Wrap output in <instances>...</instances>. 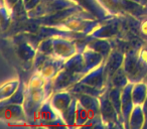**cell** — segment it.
<instances>
[{
	"label": "cell",
	"mask_w": 147,
	"mask_h": 129,
	"mask_svg": "<svg viewBox=\"0 0 147 129\" xmlns=\"http://www.w3.org/2000/svg\"><path fill=\"white\" fill-rule=\"evenodd\" d=\"M130 1H133L135 3H138V4L142 5V6H146L147 4V0H130Z\"/></svg>",
	"instance_id": "37"
},
{
	"label": "cell",
	"mask_w": 147,
	"mask_h": 129,
	"mask_svg": "<svg viewBox=\"0 0 147 129\" xmlns=\"http://www.w3.org/2000/svg\"><path fill=\"white\" fill-rule=\"evenodd\" d=\"M74 6H77V4L71 0H41L33 10L26 13L30 18H41Z\"/></svg>",
	"instance_id": "5"
},
{
	"label": "cell",
	"mask_w": 147,
	"mask_h": 129,
	"mask_svg": "<svg viewBox=\"0 0 147 129\" xmlns=\"http://www.w3.org/2000/svg\"><path fill=\"white\" fill-rule=\"evenodd\" d=\"M129 82H130V80H129L128 76H127V74L125 73L124 69H123V67H122V68L119 69L114 74V76L112 77L111 82H110V86L115 87V88H119L122 90Z\"/></svg>",
	"instance_id": "28"
},
{
	"label": "cell",
	"mask_w": 147,
	"mask_h": 129,
	"mask_svg": "<svg viewBox=\"0 0 147 129\" xmlns=\"http://www.w3.org/2000/svg\"><path fill=\"white\" fill-rule=\"evenodd\" d=\"M59 117L61 116L57 114V111L51 106V102H49V99H47V100H45L42 103L40 108L38 109V111L35 114L34 119H33L31 124L41 125V126H49V124L51 121L55 120Z\"/></svg>",
	"instance_id": "16"
},
{
	"label": "cell",
	"mask_w": 147,
	"mask_h": 129,
	"mask_svg": "<svg viewBox=\"0 0 147 129\" xmlns=\"http://www.w3.org/2000/svg\"><path fill=\"white\" fill-rule=\"evenodd\" d=\"M124 57L125 55L121 51H119V49H113L112 53H110V55L104 61L105 74H106V78H107L106 86H110V82L112 77L114 76V74L119 69L123 67Z\"/></svg>",
	"instance_id": "15"
},
{
	"label": "cell",
	"mask_w": 147,
	"mask_h": 129,
	"mask_svg": "<svg viewBox=\"0 0 147 129\" xmlns=\"http://www.w3.org/2000/svg\"><path fill=\"white\" fill-rule=\"evenodd\" d=\"M75 2L77 5L82 7L84 10L92 14L95 18L100 21H105L112 18L113 15H111L102 5L99 3L98 0H71Z\"/></svg>",
	"instance_id": "14"
},
{
	"label": "cell",
	"mask_w": 147,
	"mask_h": 129,
	"mask_svg": "<svg viewBox=\"0 0 147 129\" xmlns=\"http://www.w3.org/2000/svg\"><path fill=\"white\" fill-rule=\"evenodd\" d=\"M147 98V83L145 81L134 83L132 89V99L135 106H142Z\"/></svg>",
	"instance_id": "22"
},
{
	"label": "cell",
	"mask_w": 147,
	"mask_h": 129,
	"mask_svg": "<svg viewBox=\"0 0 147 129\" xmlns=\"http://www.w3.org/2000/svg\"><path fill=\"white\" fill-rule=\"evenodd\" d=\"M20 83L21 82L18 79H13V80H9L3 83L0 88V102L10 98L16 92Z\"/></svg>",
	"instance_id": "25"
},
{
	"label": "cell",
	"mask_w": 147,
	"mask_h": 129,
	"mask_svg": "<svg viewBox=\"0 0 147 129\" xmlns=\"http://www.w3.org/2000/svg\"><path fill=\"white\" fill-rule=\"evenodd\" d=\"M82 75L75 74L67 69L63 68L59 74L51 80V88L53 94L61 91H69L75 84L79 82L82 78Z\"/></svg>",
	"instance_id": "9"
},
{
	"label": "cell",
	"mask_w": 147,
	"mask_h": 129,
	"mask_svg": "<svg viewBox=\"0 0 147 129\" xmlns=\"http://www.w3.org/2000/svg\"><path fill=\"white\" fill-rule=\"evenodd\" d=\"M145 8H146V10H147V4H146V6H145Z\"/></svg>",
	"instance_id": "39"
},
{
	"label": "cell",
	"mask_w": 147,
	"mask_h": 129,
	"mask_svg": "<svg viewBox=\"0 0 147 129\" xmlns=\"http://www.w3.org/2000/svg\"><path fill=\"white\" fill-rule=\"evenodd\" d=\"M53 57L67 61L78 53V47L73 39L67 38L63 36H53Z\"/></svg>",
	"instance_id": "10"
},
{
	"label": "cell",
	"mask_w": 147,
	"mask_h": 129,
	"mask_svg": "<svg viewBox=\"0 0 147 129\" xmlns=\"http://www.w3.org/2000/svg\"><path fill=\"white\" fill-rule=\"evenodd\" d=\"M110 88V86H106L103 93L99 96L101 116H102L103 123H104L105 127H109V128H112V127L113 128L114 127L124 128V126L120 121V117H119L118 113L113 107L110 98H109V89Z\"/></svg>",
	"instance_id": "6"
},
{
	"label": "cell",
	"mask_w": 147,
	"mask_h": 129,
	"mask_svg": "<svg viewBox=\"0 0 147 129\" xmlns=\"http://www.w3.org/2000/svg\"><path fill=\"white\" fill-rule=\"evenodd\" d=\"M145 124V115L142 106H135L129 118L128 129H142Z\"/></svg>",
	"instance_id": "24"
},
{
	"label": "cell",
	"mask_w": 147,
	"mask_h": 129,
	"mask_svg": "<svg viewBox=\"0 0 147 129\" xmlns=\"http://www.w3.org/2000/svg\"><path fill=\"white\" fill-rule=\"evenodd\" d=\"M22 2V0H3V4L9 9V10H12L15 6L17 5L18 2Z\"/></svg>",
	"instance_id": "34"
},
{
	"label": "cell",
	"mask_w": 147,
	"mask_h": 129,
	"mask_svg": "<svg viewBox=\"0 0 147 129\" xmlns=\"http://www.w3.org/2000/svg\"><path fill=\"white\" fill-rule=\"evenodd\" d=\"M77 107H78V98L74 95V99L71 105L63 114V119L65 125L69 127L76 126V116H77Z\"/></svg>",
	"instance_id": "26"
},
{
	"label": "cell",
	"mask_w": 147,
	"mask_h": 129,
	"mask_svg": "<svg viewBox=\"0 0 147 129\" xmlns=\"http://www.w3.org/2000/svg\"><path fill=\"white\" fill-rule=\"evenodd\" d=\"M89 119V114L87 109L78 101V107H77V116H76V126L84 127Z\"/></svg>",
	"instance_id": "31"
},
{
	"label": "cell",
	"mask_w": 147,
	"mask_h": 129,
	"mask_svg": "<svg viewBox=\"0 0 147 129\" xmlns=\"http://www.w3.org/2000/svg\"><path fill=\"white\" fill-rule=\"evenodd\" d=\"M140 31L141 34L147 38V14L145 15V17L142 19V21L140 23Z\"/></svg>",
	"instance_id": "35"
},
{
	"label": "cell",
	"mask_w": 147,
	"mask_h": 129,
	"mask_svg": "<svg viewBox=\"0 0 147 129\" xmlns=\"http://www.w3.org/2000/svg\"><path fill=\"white\" fill-rule=\"evenodd\" d=\"M91 41H89V43H87L86 47L89 49H92L93 51H97L98 53H100L104 59L106 61L107 57L110 55V53H112L113 49L111 43H109V39H103V38H90Z\"/></svg>",
	"instance_id": "20"
},
{
	"label": "cell",
	"mask_w": 147,
	"mask_h": 129,
	"mask_svg": "<svg viewBox=\"0 0 147 129\" xmlns=\"http://www.w3.org/2000/svg\"><path fill=\"white\" fill-rule=\"evenodd\" d=\"M123 69L128 76L130 82L137 83L140 81H144L143 78H144L147 71L143 68L139 61L138 49H133L125 53Z\"/></svg>",
	"instance_id": "7"
},
{
	"label": "cell",
	"mask_w": 147,
	"mask_h": 129,
	"mask_svg": "<svg viewBox=\"0 0 147 129\" xmlns=\"http://www.w3.org/2000/svg\"><path fill=\"white\" fill-rule=\"evenodd\" d=\"M27 1H28V0H22V4H25V3H26Z\"/></svg>",
	"instance_id": "38"
},
{
	"label": "cell",
	"mask_w": 147,
	"mask_h": 129,
	"mask_svg": "<svg viewBox=\"0 0 147 129\" xmlns=\"http://www.w3.org/2000/svg\"><path fill=\"white\" fill-rule=\"evenodd\" d=\"M74 99V95L69 91H61L55 92L49 97V102L57 113L63 118V114L71 105Z\"/></svg>",
	"instance_id": "17"
},
{
	"label": "cell",
	"mask_w": 147,
	"mask_h": 129,
	"mask_svg": "<svg viewBox=\"0 0 147 129\" xmlns=\"http://www.w3.org/2000/svg\"><path fill=\"white\" fill-rule=\"evenodd\" d=\"M40 2L41 0H28L25 4H23V8H24V10L26 12H28L30 10H33Z\"/></svg>",
	"instance_id": "33"
},
{
	"label": "cell",
	"mask_w": 147,
	"mask_h": 129,
	"mask_svg": "<svg viewBox=\"0 0 147 129\" xmlns=\"http://www.w3.org/2000/svg\"><path fill=\"white\" fill-rule=\"evenodd\" d=\"M121 89L115 88V87H111L109 89V98L112 103L113 107L115 108V110L117 111L119 117H120V121L123 124L122 121V112H121ZM124 126V125H123Z\"/></svg>",
	"instance_id": "29"
},
{
	"label": "cell",
	"mask_w": 147,
	"mask_h": 129,
	"mask_svg": "<svg viewBox=\"0 0 147 129\" xmlns=\"http://www.w3.org/2000/svg\"><path fill=\"white\" fill-rule=\"evenodd\" d=\"M37 51L47 55V57H53V37H47L41 41L36 47Z\"/></svg>",
	"instance_id": "30"
},
{
	"label": "cell",
	"mask_w": 147,
	"mask_h": 129,
	"mask_svg": "<svg viewBox=\"0 0 147 129\" xmlns=\"http://www.w3.org/2000/svg\"><path fill=\"white\" fill-rule=\"evenodd\" d=\"M49 57H47V55L37 51L36 55H35L34 59H33V61H32V66H33V69H34L35 73L39 72V70L42 68V66L45 65V63L47 61V59H49Z\"/></svg>",
	"instance_id": "32"
},
{
	"label": "cell",
	"mask_w": 147,
	"mask_h": 129,
	"mask_svg": "<svg viewBox=\"0 0 147 129\" xmlns=\"http://www.w3.org/2000/svg\"><path fill=\"white\" fill-rule=\"evenodd\" d=\"M133 86H134V83L129 82L121 91V112H122V121L124 128H128L129 118L135 107L132 99Z\"/></svg>",
	"instance_id": "12"
},
{
	"label": "cell",
	"mask_w": 147,
	"mask_h": 129,
	"mask_svg": "<svg viewBox=\"0 0 147 129\" xmlns=\"http://www.w3.org/2000/svg\"><path fill=\"white\" fill-rule=\"evenodd\" d=\"M82 53L85 61L84 75L93 71L94 69L98 68L99 66H101L105 61L104 57L100 53H98L97 51H93L92 49H89L87 47H85V49L82 51Z\"/></svg>",
	"instance_id": "19"
},
{
	"label": "cell",
	"mask_w": 147,
	"mask_h": 129,
	"mask_svg": "<svg viewBox=\"0 0 147 129\" xmlns=\"http://www.w3.org/2000/svg\"><path fill=\"white\" fill-rule=\"evenodd\" d=\"M78 98V101L87 109L89 114V119L84 127H94V128H104L102 116L100 110V100L99 97L89 94H73Z\"/></svg>",
	"instance_id": "4"
},
{
	"label": "cell",
	"mask_w": 147,
	"mask_h": 129,
	"mask_svg": "<svg viewBox=\"0 0 147 129\" xmlns=\"http://www.w3.org/2000/svg\"><path fill=\"white\" fill-rule=\"evenodd\" d=\"M63 65H65V61L55 57H49L42 66V68L36 74L40 75L47 81H51L63 68Z\"/></svg>",
	"instance_id": "18"
},
{
	"label": "cell",
	"mask_w": 147,
	"mask_h": 129,
	"mask_svg": "<svg viewBox=\"0 0 147 129\" xmlns=\"http://www.w3.org/2000/svg\"><path fill=\"white\" fill-rule=\"evenodd\" d=\"M63 68L75 74H80L84 76V70H85V61L84 57H83L82 51H78L75 55L67 59L65 61Z\"/></svg>",
	"instance_id": "21"
},
{
	"label": "cell",
	"mask_w": 147,
	"mask_h": 129,
	"mask_svg": "<svg viewBox=\"0 0 147 129\" xmlns=\"http://www.w3.org/2000/svg\"><path fill=\"white\" fill-rule=\"evenodd\" d=\"M101 22L102 21L95 18L92 14L87 12L86 10H82L53 27L69 30L71 32L81 33V34L89 36L100 25Z\"/></svg>",
	"instance_id": "2"
},
{
	"label": "cell",
	"mask_w": 147,
	"mask_h": 129,
	"mask_svg": "<svg viewBox=\"0 0 147 129\" xmlns=\"http://www.w3.org/2000/svg\"><path fill=\"white\" fill-rule=\"evenodd\" d=\"M37 49L33 47L31 45L27 43H21L16 47V55L20 59H22L25 63L33 61L35 55H36Z\"/></svg>",
	"instance_id": "23"
},
{
	"label": "cell",
	"mask_w": 147,
	"mask_h": 129,
	"mask_svg": "<svg viewBox=\"0 0 147 129\" xmlns=\"http://www.w3.org/2000/svg\"><path fill=\"white\" fill-rule=\"evenodd\" d=\"M98 1L111 15L131 14L134 16H141L147 14L145 6H142L130 0H98Z\"/></svg>",
	"instance_id": "3"
},
{
	"label": "cell",
	"mask_w": 147,
	"mask_h": 129,
	"mask_svg": "<svg viewBox=\"0 0 147 129\" xmlns=\"http://www.w3.org/2000/svg\"><path fill=\"white\" fill-rule=\"evenodd\" d=\"M25 85L22 82L20 83L18 89L16 90V92L10 97V98L6 99L4 101H1L0 102V106H3V105H10V104H19L23 105L25 98Z\"/></svg>",
	"instance_id": "27"
},
{
	"label": "cell",
	"mask_w": 147,
	"mask_h": 129,
	"mask_svg": "<svg viewBox=\"0 0 147 129\" xmlns=\"http://www.w3.org/2000/svg\"><path fill=\"white\" fill-rule=\"evenodd\" d=\"M0 119L8 125H24L28 123L23 105L19 104L0 106Z\"/></svg>",
	"instance_id": "8"
},
{
	"label": "cell",
	"mask_w": 147,
	"mask_h": 129,
	"mask_svg": "<svg viewBox=\"0 0 147 129\" xmlns=\"http://www.w3.org/2000/svg\"><path fill=\"white\" fill-rule=\"evenodd\" d=\"M120 21L118 18H110L102 21L98 27L89 35V38H103L110 39L115 37L120 31Z\"/></svg>",
	"instance_id": "11"
},
{
	"label": "cell",
	"mask_w": 147,
	"mask_h": 129,
	"mask_svg": "<svg viewBox=\"0 0 147 129\" xmlns=\"http://www.w3.org/2000/svg\"><path fill=\"white\" fill-rule=\"evenodd\" d=\"M80 82L85 85H88V86L92 87V88L98 89V90H103L107 85V78L106 74H105L104 63L101 66H99L98 68L94 69L91 72L85 74L81 78Z\"/></svg>",
	"instance_id": "13"
},
{
	"label": "cell",
	"mask_w": 147,
	"mask_h": 129,
	"mask_svg": "<svg viewBox=\"0 0 147 129\" xmlns=\"http://www.w3.org/2000/svg\"><path fill=\"white\" fill-rule=\"evenodd\" d=\"M142 109H143V112H144V115H145V124H144V127L143 128H147V98L145 100V102L143 103L142 105Z\"/></svg>",
	"instance_id": "36"
},
{
	"label": "cell",
	"mask_w": 147,
	"mask_h": 129,
	"mask_svg": "<svg viewBox=\"0 0 147 129\" xmlns=\"http://www.w3.org/2000/svg\"><path fill=\"white\" fill-rule=\"evenodd\" d=\"M51 95V81H47L40 75L35 73L34 76L29 79L25 87V98L23 102V108L29 124L32 123L35 114L42 103L49 99Z\"/></svg>",
	"instance_id": "1"
}]
</instances>
